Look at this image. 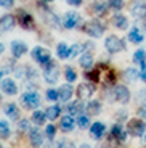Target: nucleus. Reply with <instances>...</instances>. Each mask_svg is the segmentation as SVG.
Wrapping results in <instances>:
<instances>
[{
  "instance_id": "1",
  "label": "nucleus",
  "mask_w": 146,
  "mask_h": 148,
  "mask_svg": "<svg viewBox=\"0 0 146 148\" xmlns=\"http://www.w3.org/2000/svg\"><path fill=\"white\" fill-rule=\"evenodd\" d=\"M19 101H21V106H24L26 110H35L40 106V95L34 90H29V92L23 93Z\"/></svg>"
},
{
  "instance_id": "2",
  "label": "nucleus",
  "mask_w": 146,
  "mask_h": 148,
  "mask_svg": "<svg viewBox=\"0 0 146 148\" xmlns=\"http://www.w3.org/2000/svg\"><path fill=\"white\" fill-rule=\"evenodd\" d=\"M31 55H32V58L35 60L42 68H47L53 63V61H51V56H50V52L44 47H35L32 52H31Z\"/></svg>"
},
{
  "instance_id": "3",
  "label": "nucleus",
  "mask_w": 146,
  "mask_h": 148,
  "mask_svg": "<svg viewBox=\"0 0 146 148\" xmlns=\"http://www.w3.org/2000/svg\"><path fill=\"white\" fill-rule=\"evenodd\" d=\"M104 45H106V50L109 53H117V52H124L125 50V44L122 39L116 36H109L108 39L104 40Z\"/></svg>"
},
{
  "instance_id": "4",
  "label": "nucleus",
  "mask_w": 146,
  "mask_h": 148,
  "mask_svg": "<svg viewBox=\"0 0 146 148\" xmlns=\"http://www.w3.org/2000/svg\"><path fill=\"white\" fill-rule=\"evenodd\" d=\"M127 132L133 137H141L146 132V124L141 119H130L127 124Z\"/></svg>"
},
{
  "instance_id": "5",
  "label": "nucleus",
  "mask_w": 146,
  "mask_h": 148,
  "mask_svg": "<svg viewBox=\"0 0 146 148\" xmlns=\"http://www.w3.org/2000/svg\"><path fill=\"white\" fill-rule=\"evenodd\" d=\"M93 93H95V85L91 82H82L77 87V97L81 100H88V98H91Z\"/></svg>"
},
{
  "instance_id": "6",
  "label": "nucleus",
  "mask_w": 146,
  "mask_h": 148,
  "mask_svg": "<svg viewBox=\"0 0 146 148\" xmlns=\"http://www.w3.org/2000/svg\"><path fill=\"white\" fill-rule=\"evenodd\" d=\"M58 77H59V69L55 64V61H53L50 66H47L44 69V79H45V82H48V84H55V82L58 81Z\"/></svg>"
},
{
  "instance_id": "7",
  "label": "nucleus",
  "mask_w": 146,
  "mask_h": 148,
  "mask_svg": "<svg viewBox=\"0 0 146 148\" xmlns=\"http://www.w3.org/2000/svg\"><path fill=\"white\" fill-rule=\"evenodd\" d=\"M113 92H114V100L119 101V103L125 105L130 100V92H128V89L125 85H116L113 89Z\"/></svg>"
},
{
  "instance_id": "8",
  "label": "nucleus",
  "mask_w": 146,
  "mask_h": 148,
  "mask_svg": "<svg viewBox=\"0 0 146 148\" xmlns=\"http://www.w3.org/2000/svg\"><path fill=\"white\" fill-rule=\"evenodd\" d=\"M85 32L90 37H101L104 32V26L98 21H90L85 24Z\"/></svg>"
},
{
  "instance_id": "9",
  "label": "nucleus",
  "mask_w": 146,
  "mask_h": 148,
  "mask_svg": "<svg viewBox=\"0 0 146 148\" xmlns=\"http://www.w3.org/2000/svg\"><path fill=\"white\" fill-rule=\"evenodd\" d=\"M79 23H81V16L76 11H68L64 15V18H63V26L66 29H74Z\"/></svg>"
},
{
  "instance_id": "10",
  "label": "nucleus",
  "mask_w": 146,
  "mask_h": 148,
  "mask_svg": "<svg viewBox=\"0 0 146 148\" xmlns=\"http://www.w3.org/2000/svg\"><path fill=\"white\" fill-rule=\"evenodd\" d=\"M29 140H31V145L34 148H40L44 145V134L40 132L39 127H32L29 132Z\"/></svg>"
},
{
  "instance_id": "11",
  "label": "nucleus",
  "mask_w": 146,
  "mask_h": 148,
  "mask_svg": "<svg viewBox=\"0 0 146 148\" xmlns=\"http://www.w3.org/2000/svg\"><path fill=\"white\" fill-rule=\"evenodd\" d=\"M0 87H2V92L7 93V95H15L18 92V85L13 79H3L0 82Z\"/></svg>"
},
{
  "instance_id": "12",
  "label": "nucleus",
  "mask_w": 146,
  "mask_h": 148,
  "mask_svg": "<svg viewBox=\"0 0 146 148\" xmlns=\"http://www.w3.org/2000/svg\"><path fill=\"white\" fill-rule=\"evenodd\" d=\"M130 13H132V16L140 18V19L146 18V3L145 2H135L130 10Z\"/></svg>"
},
{
  "instance_id": "13",
  "label": "nucleus",
  "mask_w": 146,
  "mask_h": 148,
  "mask_svg": "<svg viewBox=\"0 0 146 148\" xmlns=\"http://www.w3.org/2000/svg\"><path fill=\"white\" fill-rule=\"evenodd\" d=\"M11 53H13L15 58H19V56L26 55V53H27V45L19 42V40L11 42Z\"/></svg>"
},
{
  "instance_id": "14",
  "label": "nucleus",
  "mask_w": 146,
  "mask_h": 148,
  "mask_svg": "<svg viewBox=\"0 0 146 148\" xmlns=\"http://www.w3.org/2000/svg\"><path fill=\"white\" fill-rule=\"evenodd\" d=\"M104 132H106L104 124H101V122H93V124H91V127H90V135L95 138V140H100V138L104 135Z\"/></svg>"
},
{
  "instance_id": "15",
  "label": "nucleus",
  "mask_w": 146,
  "mask_h": 148,
  "mask_svg": "<svg viewBox=\"0 0 146 148\" xmlns=\"http://www.w3.org/2000/svg\"><path fill=\"white\" fill-rule=\"evenodd\" d=\"M15 16L11 15H3L2 18H0V29L2 31H11L13 27H15Z\"/></svg>"
},
{
  "instance_id": "16",
  "label": "nucleus",
  "mask_w": 146,
  "mask_h": 148,
  "mask_svg": "<svg viewBox=\"0 0 146 148\" xmlns=\"http://www.w3.org/2000/svg\"><path fill=\"white\" fill-rule=\"evenodd\" d=\"M84 110H85V106L82 105V101L77 100V101H72V103H69L68 106H66V114H71V116L77 114L79 116V114H82Z\"/></svg>"
},
{
  "instance_id": "17",
  "label": "nucleus",
  "mask_w": 146,
  "mask_h": 148,
  "mask_svg": "<svg viewBox=\"0 0 146 148\" xmlns=\"http://www.w3.org/2000/svg\"><path fill=\"white\" fill-rule=\"evenodd\" d=\"M19 16V24H21L24 29H34V19L31 15H27V13H24V11H19L18 13Z\"/></svg>"
},
{
  "instance_id": "18",
  "label": "nucleus",
  "mask_w": 146,
  "mask_h": 148,
  "mask_svg": "<svg viewBox=\"0 0 146 148\" xmlns=\"http://www.w3.org/2000/svg\"><path fill=\"white\" fill-rule=\"evenodd\" d=\"M58 92H59V100L61 101H69L71 97H72V93H74V89L69 84H64L58 89Z\"/></svg>"
},
{
  "instance_id": "19",
  "label": "nucleus",
  "mask_w": 146,
  "mask_h": 148,
  "mask_svg": "<svg viewBox=\"0 0 146 148\" xmlns=\"http://www.w3.org/2000/svg\"><path fill=\"white\" fill-rule=\"evenodd\" d=\"M74 118L71 114H64L61 118V122H59V127H61V130H64V132H71V130L74 129Z\"/></svg>"
},
{
  "instance_id": "20",
  "label": "nucleus",
  "mask_w": 146,
  "mask_h": 148,
  "mask_svg": "<svg viewBox=\"0 0 146 148\" xmlns=\"http://www.w3.org/2000/svg\"><path fill=\"white\" fill-rule=\"evenodd\" d=\"M5 114L10 119H13V121H18L19 119V108L16 106L15 103H8L7 106H5Z\"/></svg>"
},
{
  "instance_id": "21",
  "label": "nucleus",
  "mask_w": 146,
  "mask_h": 148,
  "mask_svg": "<svg viewBox=\"0 0 146 148\" xmlns=\"http://www.w3.org/2000/svg\"><path fill=\"white\" fill-rule=\"evenodd\" d=\"M56 55H58V58H61V60L71 58V47L66 45L64 42L58 44V47H56Z\"/></svg>"
},
{
  "instance_id": "22",
  "label": "nucleus",
  "mask_w": 146,
  "mask_h": 148,
  "mask_svg": "<svg viewBox=\"0 0 146 148\" xmlns=\"http://www.w3.org/2000/svg\"><path fill=\"white\" fill-rule=\"evenodd\" d=\"M143 32L138 29V27H132L130 32H128V40L132 42V44H141L143 42Z\"/></svg>"
},
{
  "instance_id": "23",
  "label": "nucleus",
  "mask_w": 146,
  "mask_h": 148,
  "mask_svg": "<svg viewBox=\"0 0 146 148\" xmlns=\"http://www.w3.org/2000/svg\"><path fill=\"white\" fill-rule=\"evenodd\" d=\"M85 111H87V114H91V116L100 114V111H101V103H100L98 100H91L90 103L85 106Z\"/></svg>"
},
{
  "instance_id": "24",
  "label": "nucleus",
  "mask_w": 146,
  "mask_h": 148,
  "mask_svg": "<svg viewBox=\"0 0 146 148\" xmlns=\"http://www.w3.org/2000/svg\"><path fill=\"white\" fill-rule=\"evenodd\" d=\"M79 64L84 69H91L93 68V56H91V53H84L81 56V60H79Z\"/></svg>"
},
{
  "instance_id": "25",
  "label": "nucleus",
  "mask_w": 146,
  "mask_h": 148,
  "mask_svg": "<svg viewBox=\"0 0 146 148\" xmlns=\"http://www.w3.org/2000/svg\"><path fill=\"white\" fill-rule=\"evenodd\" d=\"M113 24L117 27V29H127V27H128L127 18L122 16V15H116V16H114V18H113Z\"/></svg>"
},
{
  "instance_id": "26",
  "label": "nucleus",
  "mask_w": 146,
  "mask_h": 148,
  "mask_svg": "<svg viewBox=\"0 0 146 148\" xmlns=\"http://www.w3.org/2000/svg\"><path fill=\"white\" fill-rule=\"evenodd\" d=\"M113 137H116L119 142H125V138H127V132L124 130L122 126L116 124V126L113 127Z\"/></svg>"
},
{
  "instance_id": "27",
  "label": "nucleus",
  "mask_w": 146,
  "mask_h": 148,
  "mask_svg": "<svg viewBox=\"0 0 146 148\" xmlns=\"http://www.w3.org/2000/svg\"><path fill=\"white\" fill-rule=\"evenodd\" d=\"M140 77V73L136 69H133V68H130V69H125L124 71V79L128 82H135L136 79Z\"/></svg>"
},
{
  "instance_id": "28",
  "label": "nucleus",
  "mask_w": 146,
  "mask_h": 148,
  "mask_svg": "<svg viewBox=\"0 0 146 148\" xmlns=\"http://www.w3.org/2000/svg\"><path fill=\"white\" fill-rule=\"evenodd\" d=\"M47 113L45 111H34V114H32V121L35 122L37 126H42L45 121H47Z\"/></svg>"
},
{
  "instance_id": "29",
  "label": "nucleus",
  "mask_w": 146,
  "mask_h": 148,
  "mask_svg": "<svg viewBox=\"0 0 146 148\" xmlns=\"http://www.w3.org/2000/svg\"><path fill=\"white\" fill-rule=\"evenodd\" d=\"M45 113H47V118L50 119V121H55L59 116V113H61V108H59L58 105H53V106H50Z\"/></svg>"
},
{
  "instance_id": "30",
  "label": "nucleus",
  "mask_w": 146,
  "mask_h": 148,
  "mask_svg": "<svg viewBox=\"0 0 146 148\" xmlns=\"http://www.w3.org/2000/svg\"><path fill=\"white\" fill-rule=\"evenodd\" d=\"M76 124L79 126V129H87V127H90V119H88V116H85V114H79L77 116Z\"/></svg>"
},
{
  "instance_id": "31",
  "label": "nucleus",
  "mask_w": 146,
  "mask_h": 148,
  "mask_svg": "<svg viewBox=\"0 0 146 148\" xmlns=\"http://www.w3.org/2000/svg\"><path fill=\"white\" fill-rule=\"evenodd\" d=\"M145 60H146V53H145V50H136V52L133 53V63H136V64H143V63H145Z\"/></svg>"
},
{
  "instance_id": "32",
  "label": "nucleus",
  "mask_w": 146,
  "mask_h": 148,
  "mask_svg": "<svg viewBox=\"0 0 146 148\" xmlns=\"http://www.w3.org/2000/svg\"><path fill=\"white\" fill-rule=\"evenodd\" d=\"M10 135V126L7 121H0V138H7Z\"/></svg>"
},
{
  "instance_id": "33",
  "label": "nucleus",
  "mask_w": 146,
  "mask_h": 148,
  "mask_svg": "<svg viewBox=\"0 0 146 148\" xmlns=\"http://www.w3.org/2000/svg\"><path fill=\"white\" fill-rule=\"evenodd\" d=\"M109 8V3L106 2V3H95L93 5V13H96V15H103V13H106V10Z\"/></svg>"
},
{
  "instance_id": "34",
  "label": "nucleus",
  "mask_w": 146,
  "mask_h": 148,
  "mask_svg": "<svg viewBox=\"0 0 146 148\" xmlns=\"http://www.w3.org/2000/svg\"><path fill=\"white\" fill-rule=\"evenodd\" d=\"M31 122L27 121V119H21V121L18 122V130L19 132H31Z\"/></svg>"
},
{
  "instance_id": "35",
  "label": "nucleus",
  "mask_w": 146,
  "mask_h": 148,
  "mask_svg": "<svg viewBox=\"0 0 146 148\" xmlns=\"http://www.w3.org/2000/svg\"><path fill=\"white\" fill-rule=\"evenodd\" d=\"M47 19H48V24H50L51 27H56V29H59V19L56 15H51V13H47Z\"/></svg>"
},
{
  "instance_id": "36",
  "label": "nucleus",
  "mask_w": 146,
  "mask_h": 148,
  "mask_svg": "<svg viewBox=\"0 0 146 148\" xmlns=\"http://www.w3.org/2000/svg\"><path fill=\"white\" fill-rule=\"evenodd\" d=\"M108 3H109V8H113L116 11L124 8V0H108Z\"/></svg>"
},
{
  "instance_id": "37",
  "label": "nucleus",
  "mask_w": 146,
  "mask_h": 148,
  "mask_svg": "<svg viewBox=\"0 0 146 148\" xmlns=\"http://www.w3.org/2000/svg\"><path fill=\"white\" fill-rule=\"evenodd\" d=\"M47 98H48L50 101L59 100V92H58V90H55V89H48V90H47Z\"/></svg>"
},
{
  "instance_id": "38",
  "label": "nucleus",
  "mask_w": 146,
  "mask_h": 148,
  "mask_svg": "<svg viewBox=\"0 0 146 148\" xmlns=\"http://www.w3.org/2000/svg\"><path fill=\"white\" fill-rule=\"evenodd\" d=\"M45 135L48 137V140H53L56 135V127L53 126V124H50V126H47V130H45Z\"/></svg>"
},
{
  "instance_id": "39",
  "label": "nucleus",
  "mask_w": 146,
  "mask_h": 148,
  "mask_svg": "<svg viewBox=\"0 0 146 148\" xmlns=\"http://www.w3.org/2000/svg\"><path fill=\"white\" fill-rule=\"evenodd\" d=\"M64 74H66V79H68L69 82H74V81H76V73H74L72 68L68 66V68L64 69Z\"/></svg>"
},
{
  "instance_id": "40",
  "label": "nucleus",
  "mask_w": 146,
  "mask_h": 148,
  "mask_svg": "<svg viewBox=\"0 0 146 148\" xmlns=\"http://www.w3.org/2000/svg\"><path fill=\"white\" fill-rule=\"evenodd\" d=\"M82 48H84V45H79V44L72 45V47H71V58H76L77 53L82 52Z\"/></svg>"
},
{
  "instance_id": "41",
  "label": "nucleus",
  "mask_w": 146,
  "mask_h": 148,
  "mask_svg": "<svg viewBox=\"0 0 146 148\" xmlns=\"http://www.w3.org/2000/svg\"><path fill=\"white\" fill-rule=\"evenodd\" d=\"M85 77H87V79H93V82H96L100 79V74H98V71H93V73H85Z\"/></svg>"
},
{
  "instance_id": "42",
  "label": "nucleus",
  "mask_w": 146,
  "mask_h": 148,
  "mask_svg": "<svg viewBox=\"0 0 146 148\" xmlns=\"http://www.w3.org/2000/svg\"><path fill=\"white\" fill-rule=\"evenodd\" d=\"M58 148H76V147H74L72 142H69V140H63V142H59Z\"/></svg>"
},
{
  "instance_id": "43",
  "label": "nucleus",
  "mask_w": 146,
  "mask_h": 148,
  "mask_svg": "<svg viewBox=\"0 0 146 148\" xmlns=\"http://www.w3.org/2000/svg\"><path fill=\"white\" fill-rule=\"evenodd\" d=\"M13 3H15V0H0V7L3 8H11Z\"/></svg>"
},
{
  "instance_id": "44",
  "label": "nucleus",
  "mask_w": 146,
  "mask_h": 148,
  "mask_svg": "<svg viewBox=\"0 0 146 148\" xmlns=\"http://www.w3.org/2000/svg\"><path fill=\"white\" fill-rule=\"evenodd\" d=\"M140 79L146 82V63L141 64V73H140Z\"/></svg>"
},
{
  "instance_id": "45",
  "label": "nucleus",
  "mask_w": 146,
  "mask_h": 148,
  "mask_svg": "<svg viewBox=\"0 0 146 148\" xmlns=\"http://www.w3.org/2000/svg\"><path fill=\"white\" fill-rule=\"evenodd\" d=\"M69 5H72V7H79V5L82 3V0H66Z\"/></svg>"
},
{
  "instance_id": "46",
  "label": "nucleus",
  "mask_w": 146,
  "mask_h": 148,
  "mask_svg": "<svg viewBox=\"0 0 146 148\" xmlns=\"http://www.w3.org/2000/svg\"><path fill=\"white\" fill-rule=\"evenodd\" d=\"M138 116L143 119H146V108H140L138 110Z\"/></svg>"
},
{
  "instance_id": "47",
  "label": "nucleus",
  "mask_w": 146,
  "mask_h": 148,
  "mask_svg": "<svg viewBox=\"0 0 146 148\" xmlns=\"http://www.w3.org/2000/svg\"><path fill=\"white\" fill-rule=\"evenodd\" d=\"M79 148H91V147H90V145H87V143H84V145H81Z\"/></svg>"
},
{
  "instance_id": "48",
  "label": "nucleus",
  "mask_w": 146,
  "mask_h": 148,
  "mask_svg": "<svg viewBox=\"0 0 146 148\" xmlns=\"http://www.w3.org/2000/svg\"><path fill=\"white\" fill-rule=\"evenodd\" d=\"M141 140H143V142H145V143H146V132H145V134H143V135H141Z\"/></svg>"
},
{
  "instance_id": "49",
  "label": "nucleus",
  "mask_w": 146,
  "mask_h": 148,
  "mask_svg": "<svg viewBox=\"0 0 146 148\" xmlns=\"http://www.w3.org/2000/svg\"><path fill=\"white\" fill-rule=\"evenodd\" d=\"M143 27L146 29V18H143Z\"/></svg>"
},
{
  "instance_id": "50",
  "label": "nucleus",
  "mask_w": 146,
  "mask_h": 148,
  "mask_svg": "<svg viewBox=\"0 0 146 148\" xmlns=\"http://www.w3.org/2000/svg\"><path fill=\"white\" fill-rule=\"evenodd\" d=\"M0 53H3V45H0Z\"/></svg>"
},
{
  "instance_id": "51",
  "label": "nucleus",
  "mask_w": 146,
  "mask_h": 148,
  "mask_svg": "<svg viewBox=\"0 0 146 148\" xmlns=\"http://www.w3.org/2000/svg\"><path fill=\"white\" fill-rule=\"evenodd\" d=\"M2 76H3V73H2V71H0V82H2Z\"/></svg>"
},
{
  "instance_id": "52",
  "label": "nucleus",
  "mask_w": 146,
  "mask_h": 148,
  "mask_svg": "<svg viewBox=\"0 0 146 148\" xmlns=\"http://www.w3.org/2000/svg\"><path fill=\"white\" fill-rule=\"evenodd\" d=\"M45 148H55V147H53V145H48V147H45Z\"/></svg>"
},
{
  "instance_id": "53",
  "label": "nucleus",
  "mask_w": 146,
  "mask_h": 148,
  "mask_svg": "<svg viewBox=\"0 0 146 148\" xmlns=\"http://www.w3.org/2000/svg\"><path fill=\"white\" fill-rule=\"evenodd\" d=\"M45 2H51V0H45Z\"/></svg>"
}]
</instances>
